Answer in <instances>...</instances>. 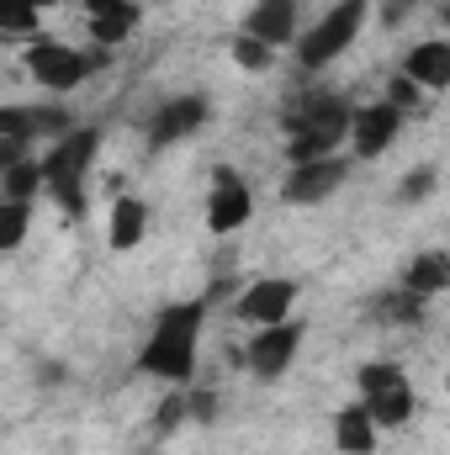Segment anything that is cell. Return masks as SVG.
Here are the masks:
<instances>
[{
    "instance_id": "1",
    "label": "cell",
    "mask_w": 450,
    "mask_h": 455,
    "mask_svg": "<svg viewBox=\"0 0 450 455\" xmlns=\"http://www.w3.org/2000/svg\"><path fill=\"white\" fill-rule=\"evenodd\" d=\"M202 323H207V297L170 302V307L154 318L143 349H138V371L154 376V381H170V387L191 381V371H197V344H202Z\"/></svg>"
},
{
    "instance_id": "2",
    "label": "cell",
    "mask_w": 450,
    "mask_h": 455,
    "mask_svg": "<svg viewBox=\"0 0 450 455\" xmlns=\"http://www.w3.org/2000/svg\"><path fill=\"white\" fill-rule=\"evenodd\" d=\"M350 122H355V107L344 96H292L286 112H281V154L286 164H313V159H334L339 143H350Z\"/></svg>"
},
{
    "instance_id": "3",
    "label": "cell",
    "mask_w": 450,
    "mask_h": 455,
    "mask_svg": "<svg viewBox=\"0 0 450 455\" xmlns=\"http://www.w3.org/2000/svg\"><path fill=\"white\" fill-rule=\"evenodd\" d=\"M96 154H101V127H75V132H64L59 143H48V148H43V180H48V191H43V196H48L69 223H80V218H85V207H91L85 175H91Z\"/></svg>"
},
{
    "instance_id": "4",
    "label": "cell",
    "mask_w": 450,
    "mask_h": 455,
    "mask_svg": "<svg viewBox=\"0 0 450 455\" xmlns=\"http://www.w3.org/2000/svg\"><path fill=\"white\" fill-rule=\"evenodd\" d=\"M366 16H371V0H339V5H329V11L297 37V64H302V69H329L339 53L360 37Z\"/></svg>"
},
{
    "instance_id": "5",
    "label": "cell",
    "mask_w": 450,
    "mask_h": 455,
    "mask_svg": "<svg viewBox=\"0 0 450 455\" xmlns=\"http://www.w3.org/2000/svg\"><path fill=\"white\" fill-rule=\"evenodd\" d=\"M355 392H360V403L371 408V419L382 429H403L414 419V408H419V397H414V387H408L398 360H366L355 371Z\"/></svg>"
},
{
    "instance_id": "6",
    "label": "cell",
    "mask_w": 450,
    "mask_h": 455,
    "mask_svg": "<svg viewBox=\"0 0 450 455\" xmlns=\"http://www.w3.org/2000/svg\"><path fill=\"white\" fill-rule=\"evenodd\" d=\"M27 75H32L43 91L69 96V91H80L96 69H91V53H85V48H69V43H59V37H32V48H27Z\"/></svg>"
},
{
    "instance_id": "7",
    "label": "cell",
    "mask_w": 450,
    "mask_h": 455,
    "mask_svg": "<svg viewBox=\"0 0 450 455\" xmlns=\"http://www.w3.org/2000/svg\"><path fill=\"white\" fill-rule=\"evenodd\" d=\"M302 339H308V323H302V318H286V323L254 329V339H249V349H244L249 376H260V381L286 376V371H292V360H297V349H302Z\"/></svg>"
},
{
    "instance_id": "8",
    "label": "cell",
    "mask_w": 450,
    "mask_h": 455,
    "mask_svg": "<svg viewBox=\"0 0 450 455\" xmlns=\"http://www.w3.org/2000/svg\"><path fill=\"white\" fill-rule=\"evenodd\" d=\"M233 313L249 323V329H270V323H286L297 313V281L292 275H260L238 291Z\"/></svg>"
},
{
    "instance_id": "9",
    "label": "cell",
    "mask_w": 450,
    "mask_h": 455,
    "mask_svg": "<svg viewBox=\"0 0 450 455\" xmlns=\"http://www.w3.org/2000/svg\"><path fill=\"white\" fill-rule=\"evenodd\" d=\"M350 180V159H313V164H286V180H281V202L286 207H318L329 202L339 186Z\"/></svg>"
},
{
    "instance_id": "10",
    "label": "cell",
    "mask_w": 450,
    "mask_h": 455,
    "mask_svg": "<svg viewBox=\"0 0 450 455\" xmlns=\"http://www.w3.org/2000/svg\"><path fill=\"white\" fill-rule=\"evenodd\" d=\"M254 218V191L244 186V175L238 170H218L213 175V196H207V228L228 238V233H238V228Z\"/></svg>"
},
{
    "instance_id": "11",
    "label": "cell",
    "mask_w": 450,
    "mask_h": 455,
    "mask_svg": "<svg viewBox=\"0 0 450 455\" xmlns=\"http://www.w3.org/2000/svg\"><path fill=\"white\" fill-rule=\"evenodd\" d=\"M398 132H403V112L392 101H366L355 107V122H350V148L355 159H382Z\"/></svg>"
},
{
    "instance_id": "12",
    "label": "cell",
    "mask_w": 450,
    "mask_h": 455,
    "mask_svg": "<svg viewBox=\"0 0 450 455\" xmlns=\"http://www.w3.org/2000/svg\"><path fill=\"white\" fill-rule=\"evenodd\" d=\"M207 96H175V101H165L159 112L149 116V148H170V143H181V138H191L197 127H207Z\"/></svg>"
},
{
    "instance_id": "13",
    "label": "cell",
    "mask_w": 450,
    "mask_h": 455,
    "mask_svg": "<svg viewBox=\"0 0 450 455\" xmlns=\"http://www.w3.org/2000/svg\"><path fill=\"white\" fill-rule=\"evenodd\" d=\"M238 32H249V37H260V43H270V48H286V43H297L302 32H297V0H254L249 11H244V27Z\"/></svg>"
},
{
    "instance_id": "14",
    "label": "cell",
    "mask_w": 450,
    "mask_h": 455,
    "mask_svg": "<svg viewBox=\"0 0 450 455\" xmlns=\"http://www.w3.org/2000/svg\"><path fill=\"white\" fill-rule=\"evenodd\" d=\"M403 75L424 91H450V37H424L403 53Z\"/></svg>"
},
{
    "instance_id": "15",
    "label": "cell",
    "mask_w": 450,
    "mask_h": 455,
    "mask_svg": "<svg viewBox=\"0 0 450 455\" xmlns=\"http://www.w3.org/2000/svg\"><path fill=\"white\" fill-rule=\"evenodd\" d=\"M376 440H382V424L371 419V408L355 397L350 408L334 413V445L339 455H376Z\"/></svg>"
},
{
    "instance_id": "16",
    "label": "cell",
    "mask_w": 450,
    "mask_h": 455,
    "mask_svg": "<svg viewBox=\"0 0 450 455\" xmlns=\"http://www.w3.org/2000/svg\"><path fill=\"white\" fill-rule=\"evenodd\" d=\"M398 286H408V291H419V297L450 291V249H424V254H414V259L403 265V281H398Z\"/></svg>"
},
{
    "instance_id": "17",
    "label": "cell",
    "mask_w": 450,
    "mask_h": 455,
    "mask_svg": "<svg viewBox=\"0 0 450 455\" xmlns=\"http://www.w3.org/2000/svg\"><path fill=\"white\" fill-rule=\"evenodd\" d=\"M37 191H48V180H43V154L11 159V164L0 170V202H37Z\"/></svg>"
},
{
    "instance_id": "18",
    "label": "cell",
    "mask_w": 450,
    "mask_h": 455,
    "mask_svg": "<svg viewBox=\"0 0 450 455\" xmlns=\"http://www.w3.org/2000/svg\"><path fill=\"white\" fill-rule=\"evenodd\" d=\"M143 233H149V207H143L138 196H117V202H112V228H107V243L122 254V249H138V243H143Z\"/></svg>"
},
{
    "instance_id": "19",
    "label": "cell",
    "mask_w": 450,
    "mask_h": 455,
    "mask_svg": "<svg viewBox=\"0 0 450 455\" xmlns=\"http://www.w3.org/2000/svg\"><path fill=\"white\" fill-rule=\"evenodd\" d=\"M138 21H143V5H117L107 16H91V43L96 48H117V43H127L138 32Z\"/></svg>"
},
{
    "instance_id": "20",
    "label": "cell",
    "mask_w": 450,
    "mask_h": 455,
    "mask_svg": "<svg viewBox=\"0 0 450 455\" xmlns=\"http://www.w3.org/2000/svg\"><path fill=\"white\" fill-rule=\"evenodd\" d=\"M424 307H430V297H419V291H408V286H398V291L376 297V318H382V323H398V329L424 323Z\"/></svg>"
},
{
    "instance_id": "21",
    "label": "cell",
    "mask_w": 450,
    "mask_h": 455,
    "mask_svg": "<svg viewBox=\"0 0 450 455\" xmlns=\"http://www.w3.org/2000/svg\"><path fill=\"white\" fill-rule=\"evenodd\" d=\"M228 53H233V64H238L244 75H270V69H276V53H281V48H270V43H260V37L238 32V37L228 43Z\"/></svg>"
},
{
    "instance_id": "22",
    "label": "cell",
    "mask_w": 450,
    "mask_h": 455,
    "mask_svg": "<svg viewBox=\"0 0 450 455\" xmlns=\"http://www.w3.org/2000/svg\"><path fill=\"white\" fill-rule=\"evenodd\" d=\"M27 228H32V202H0V249L5 254L21 249Z\"/></svg>"
},
{
    "instance_id": "23",
    "label": "cell",
    "mask_w": 450,
    "mask_h": 455,
    "mask_svg": "<svg viewBox=\"0 0 450 455\" xmlns=\"http://www.w3.org/2000/svg\"><path fill=\"white\" fill-rule=\"evenodd\" d=\"M37 16H43V5H37V0H0V27H5L11 37L37 32Z\"/></svg>"
},
{
    "instance_id": "24",
    "label": "cell",
    "mask_w": 450,
    "mask_h": 455,
    "mask_svg": "<svg viewBox=\"0 0 450 455\" xmlns=\"http://www.w3.org/2000/svg\"><path fill=\"white\" fill-rule=\"evenodd\" d=\"M435 180H440V170H435V164H419V170H408V175H403V186H398V202H403V207H414V202L435 196Z\"/></svg>"
},
{
    "instance_id": "25",
    "label": "cell",
    "mask_w": 450,
    "mask_h": 455,
    "mask_svg": "<svg viewBox=\"0 0 450 455\" xmlns=\"http://www.w3.org/2000/svg\"><path fill=\"white\" fill-rule=\"evenodd\" d=\"M382 101H392L398 112L408 116V112H419V107H424V85H414V80H408V75L398 69V80L387 85V96H382Z\"/></svg>"
},
{
    "instance_id": "26",
    "label": "cell",
    "mask_w": 450,
    "mask_h": 455,
    "mask_svg": "<svg viewBox=\"0 0 450 455\" xmlns=\"http://www.w3.org/2000/svg\"><path fill=\"white\" fill-rule=\"evenodd\" d=\"M186 419H191V397H175V392H170V397L159 403V413H154L159 429H175V424H186Z\"/></svg>"
},
{
    "instance_id": "27",
    "label": "cell",
    "mask_w": 450,
    "mask_h": 455,
    "mask_svg": "<svg viewBox=\"0 0 450 455\" xmlns=\"http://www.w3.org/2000/svg\"><path fill=\"white\" fill-rule=\"evenodd\" d=\"M186 397H191V419L197 424H213L218 419V397L213 392H186Z\"/></svg>"
},
{
    "instance_id": "28",
    "label": "cell",
    "mask_w": 450,
    "mask_h": 455,
    "mask_svg": "<svg viewBox=\"0 0 450 455\" xmlns=\"http://www.w3.org/2000/svg\"><path fill=\"white\" fill-rule=\"evenodd\" d=\"M414 11V0H382V27H403Z\"/></svg>"
},
{
    "instance_id": "29",
    "label": "cell",
    "mask_w": 450,
    "mask_h": 455,
    "mask_svg": "<svg viewBox=\"0 0 450 455\" xmlns=\"http://www.w3.org/2000/svg\"><path fill=\"white\" fill-rule=\"evenodd\" d=\"M440 21H446V32H450V0H446V5H440Z\"/></svg>"
},
{
    "instance_id": "30",
    "label": "cell",
    "mask_w": 450,
    "mask_h": 455,
    "mask_svg": "<svg viewBox=\"0 0 450 455\" xmlns=\"http://www.w3.org/2000/svg\"><path fill=\"white\" fill-rule=\"evenodd\" d=\"M37 5H59V0H37Z\"/></svg>"
},
{
    "instance_id": "31",
    "label": "cell",
    "mask_w": 450,
    "mask_h": 455,
    "mask_svg": "<svg viewBox=\"0 0 450 455\" xmlns=\"http://www.w3.org/2000/svg\"><path fill=\"white\" fill-rule=\"evenodd\" d=\"M446 392H450V371H446Z\"/></svg>"
},
{
    "instance_id": "32",
    "label": "cell",
    "mask_w": 450,
    "mask_h": 455,
    "mask_svg": "<svg viewBox=\"0 0 450 455\" xmlns=\"http://www.w3.org/2000/svg\"><path fill=\"white\" fill-rule=\"evenodd\" d=\"M133 5H143V0H133Z\"/></svg>"
}]
</instances>
